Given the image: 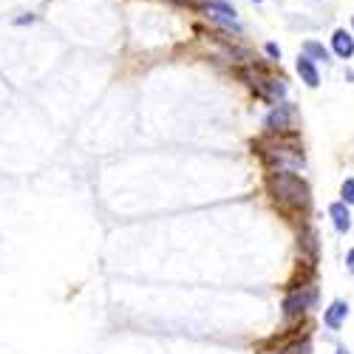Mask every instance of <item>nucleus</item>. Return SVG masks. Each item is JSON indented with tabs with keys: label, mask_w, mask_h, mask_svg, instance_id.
<instances>
[{
	"label": "nucleus",
	"mask_w": 354,
	"mask_h": 354,
	"mask_svg": "<svg viewBox=\"0 0 354 354\" xmlns=\"http://www.w3.org/2000/svg\"><path fill=\"white\" fill-rule=\"evenodd\" d=\"M252 147L270 173H298L306 165V153L304 145L298 142V133H270L258 139Z\"/></svg>",
	"instance_id": "nucleus-1"
},
{
	"label": "nucleus",
	"mask_w": 354,
	"mask_h": 354,
	"mask_svg": "<svg viewBox=\"0 0 354 354\" xmlns=\"http://www.w3.org/2000/svg\"><path fill=\"white\" fill-rule=\"evenodd\" d=\"M267 193L272 196L278 207H286V210L306 213L312 204V190H309L306 179H301L298 173H270Z\"/></svg>",
	"instance_id": "nucleus-2"
},
{
	"label": "nucleus",
	"mask_w": 354,
	"mask_h": 354,
	"mask_svg": "<svg viewBox=\"0 0 354 354\" xmlns=\"http://www.w3.org/2000/svg\"><path fill=\"white\" fill-rule=\"evenodd\" d=\"M317 304V286L315 283H304V286H292L286 295H283V317H301L306 315L312 306Z\"/></svg>",
	"instance_id": "nucleus-3"
},
{
	"label": "nucleus",
	"mask_w": 354,
	"mask_h": 354,
	"mask_svg": "<svg viewBox=\"0 0 354 354\" xmlns=\"http://www.w3.org/2000/svg\"><path fill=\"white\" fill-rule=\"evenodd\" d=\"M298 128V108L292 102H275L272 111L263 116V131L267 133H295Z\"/></svg>",
	"instance_id": "nucleus-4"
},
{
	"label": "nucleus",
	"mask_w": 354,
	"mask_h": 354,
	"mask_svg": "<svg viewBox=\"0 0 354 354\" xmlns=\"http://www.w3.org/2000/svg\"><path fill=\"white\" fill-rule=\"evenodd\" d=\"M204 15H207V20L210 23H216V26H221V28H227V32H235V35H241V26L235 23V6H230L227 0H204Z\"/></svg>",
	"instance_id": "nucleus-5"
},
{
	"label": "nucleus",
	"mask_w": 354,
	"mask_h": 354,
	"mask_svg": "<svg viewBox=\"0 0 354 354\" xmlns=\"http://www.w3.org/2000/svg\"><path fill=\"white\" fill-rule=\"evenodd\" d=\"M346 317H348V304L346 301H332L329 309L323 312V326H326L329 332H337L346 323Z\"/></svg>",
	"instance_id": "nucleus-6"
},
{
	"label": "nucleus",
	"mask_w": 354,
	"mask_h": 354,
	"mask_svg": "<svg viewBox=\"0 0 354 354\" xmlns=\"http://www.w3.org/2000/svg\"><path fill=\"white\" fill-rule=\"evenodd\" d=\"M332 51L340 57V60H351V57H354V35L346 32V28H335V35H332Z\"/></svg>",
	"instance_id": "nucleus-7"
},
{
	"label": "nucleus",
	"mask_w": 354,
	"mask_h": 354,
	"mask_svg": "<svg viewBox=\"0 0 354 354\" xmlns=\"http://www.w3.org/2000/svg\"><path fill=\"white\" fill-rule=\"evenodd\" d=\"M329 218H332V224H335L337 232H348L351 230V213H348V204L346 201L329 204Z\"/></svg>",
	"instance_id": "nucleus-8"
},
{
	"label": "nucleus",
	"mask_w": 354,
	"mask_h": 354,
	"mask_svg": "<svg viewBox=\"0 0 354 354\" xmlns=\"http://www.w3.org/2000/svg\"><path fill=\"white\" fill-rule=\"evenodd\" d=\"M295 68H298L301 80H304L309 88H317V85H320V71H317V63H312L306 54H301V57H298V63H295Z\"/></svg>",
	"instance_id": "nucleus-9"
},
{
	"label": "nucleus",
	"mask_w": 354,
	"mask_h": 354,
	"mask_svg": "<svg viewBox=\"0 0 354 354\" xmlns=\"http://www.w3.org/2000/svg\"><path fill=\"white\" fill-rule=\"evenodd\" d=\"M304 54L309 57L312 63H329V48L323 43H317V40H306L304 43Z\"/></svg>",
	"instance_id": "nucleus-10"
},
{
	"label": "nucleus",
	"mask_w": 354,
	"mask_h": 354,
	"mask_svg": "<svg viewBox=\"0 0 354 354\" xmlns=\"http://www.w3.org/2000/svg\"><path fill=\"white\" fill-rule=\"evenodd\" d=\"M275 354H312V340L309 337H298V340L281 346Z\"/></svg>",
	"instance_id": "nucleus-11"
},
{
	"label": "nucleus",
	"mask_w": 354,
	"mask_h": 354,
	"mask_svg": "<svg viewBox=\"0 0 354 354\" xmlns=\"http://www.w3.org/2000/svg\"><path fill=\"white\" fill-rule=\"evenodd\" d=\"M340 201H346V204H351V207H354V179H346L343 185H340Z\"/></svg>",
	"instance_id": "nucleus-12"
},
{
	"label": "nucleus",
	"mask_w": 354,
	"mask_h": 354,
	"mask_svg": "<svg viewBox=\"0 0 354 354\" xmlns=\"http://www.w3.org/2000/svg\"><path fill=\"white\" fill-rule=\"evenodd\" d=\"M263 51L270 54V60H281V46L278 43H267V46H263Z\"/></svg>",
	"instance_id": "nucleus-13"
},
{
	"label": "nucleus",
	"mask_w": 354,
	"mask_h": 354,
	"mask_svg": "<svg viewBox=\"0 0 354 354\" xmlns=\"http://www.w3.org/2000/svg\"><path fill=\"white\" fill-rule=\"evenodd\" d=\"M346 270L354 275V250H348V252H346Z\"/></svg>",
	"instance_id": "nucleus-14"
},
{
	"label": "nucleus",
	"mask_w": 354,
	"mask_h": 354,
	"mask_svg": "<svg viewBox=\"0 0 354 354\" xmlns=\"http://www.w3.org/2000/svg\"><path fill=\"white\" fill-rule=\"evenodd\" d=\"M15 23H17V26H32V23H35V15H23V17H17Z\"/></svg>",
	"instance_id": "nucleus-15"
},
{
	"label": "nucleus",
	"mask_w": 354,
	"mask_h": 354,
	"mask_svg": "<svg viewBox=\"0 0 354 354\" xmlns=\"http://www.w3.org/2000/svg\"><path fill=\"white\" fill-rule=\"evenodd\" d=\"M335 354H351V351H348L346 346H337V348H335Z\"/></svg>",
	"instance_id": "nucleus-16"
},
{
	"label": "nucleus",
	"mask_w": 354,
	"mask_h": 354,
	"mask_svg": "<svg viewBox=\"0 0 354 354\" xmlns=\"http://www.w3.org/2000/svg\"><path fill=\"white\" fill-rule=\"evenodd\" d=\"M346 80H351V82H354V71H346Z\"/></svg>",
	"instance_id": "nucleus-17"
},
{
	"label": "nucleus",
	"mask_w": 354,
	"mask_h": 354,
	"mask_svg": "<svg viewBox=\"0 0 354 354\" xmlns=\"http://www.w3.org/2000/svg\"><path fill=\"white\" fill-rule=\"evenodd\" d=\"M351 26H354V17H351Z\"/></svg>",
	"instance_id": "nucleus-18"
},
{
	"label": "nucleus",
	"mask_w": 354,
	"mask_h": 354,
	"mask_svg": "<svg viewBox=\"0 0 354 354\" xmlns=\"http://www.w3.org/2000/svg\"><path fill=\"white\" fill-rule=\"evenodd\" d=\"M255 3H261V0H255Z\"/></svg>",
	"instance_id": "nucleus-19"
}]
</instances>
